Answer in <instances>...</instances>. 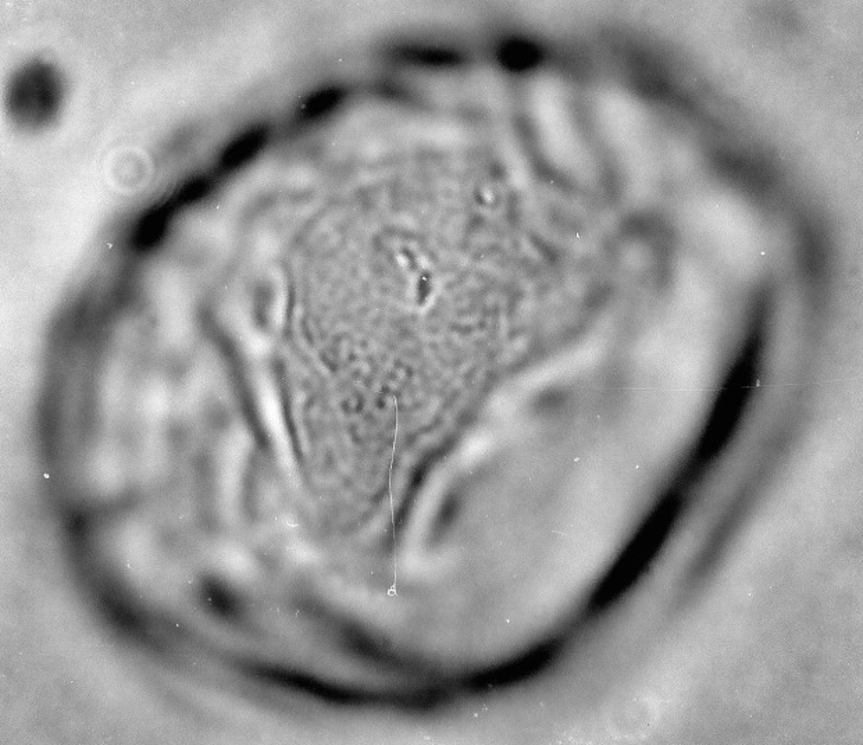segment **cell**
<instances>
[{
  "instance_id": "277c9868",
  "label": "cell",
  "mask_w": 863,
  "mask_h": 745,
  "mask_svg": "<svg viewBox=\"0 0 863 745\" xmlns=\"http://www.w3.org/2000/svg\"><path fill=\"white\" fill-rule=\"evenodd\" d=\"M537 59V51L529 42L511 41L502 46L499 51V60L506 69L511 71H524L530 69Z\"/></svg>"
},
{
  "instance_id": "5b68a950",
  "label": "cell",
  "mask_w": 863,
  "mask_h": 745,
  "mask_svg": "<svg viewBox=\"0 0 863 745\" xmlns=\"http://www.w3.org/2000/svg\"><path fill=\"white\" fill-rule=\"evenodd\" d=\"M340 99L341 94L335 91V89L317 92V94L310 96L305 105H303L302 116L308 120H315L326 116L327 113H330L335 108V105H338Z\"/></svg>"
},
{
  "instance_id": "7a4b0ae2",
  "label": "cell",
  "mask_w": 863,
  "mask_h": 745,
  "mask_svg": "<svg viewBox=\"0 0 863 745\" xmlns=\"http://www.w3.org/2000/svg\"><path fill=\"white\" fill-rule=\"evenodd\" d=\"M267 141L266 127H253L231 141L219 160L220 173H230L251 162Z\"/></svg>"
},
{
  "instance_id": "3957f363",
  "label": "cell",
  "mask_w": 863,
  "mask_h": 745,
  "mask_svg": "<svg viewBox=\"0 0 863 745\" xmlns=\"http://www.w3.org/2000/svg\"><path fill=\"white\" fill-rule=\"evenodd\" d=\"M178 209H181L180 206L170 196L166 201L146 210L135 231V244L141 248L153 247L163 237L164 231Z\"/></svg>"
},
{
  "instance_id": "6da1fadb",
  "label": "cell",
  "mask_w": 863,
  "mask_h": 745,
  "mask_svg": "<svg viewBox=\"0 0 863 745\" xmlns=\"http://www.w3.org/2000/svg\"><path fill=\"white\" fill-rule=\"evenodd\" d=\"M62 102V83L46 63H31L10 84L7 105L21 126H45L56 116Z\"/></svg>"
}]
</instances>
